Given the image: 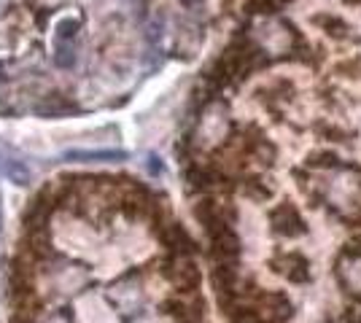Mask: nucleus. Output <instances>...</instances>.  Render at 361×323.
Listing matches in <instances>:
<instances>
[{
  "instance_id": "f257e3e1",
  "label": "nucleus",
  "mask_w": 361,
  "mask_h": 323,
  "mask_svg": "<svg viewBox=\"0 0 361 323\" xmlns=\"http://www.w3.org/2000/svg\"><path fill=\"white\" fill-rule=\"evenodd\" d=\"M270 227H272L275 234L288 237V240L307 234L305 218H302V213L291 205V202H281V205H275V208H272L270 210Z\"/></svg>"
},
{
  "instance_id": "f03ea898",
  "label": "nucleus",
  "mask_w": 361,
  "mask_h": 323,
  "mask_svg": "<svg viewBox=\"0 0 361 323\" xmlns=\"http://www.w3.org/2000/svg\"><path fill=\"white\" fill-rule=\"evenodd\" d=\"M272 270H278V275H283L288 283H297V286L310 280V262L302 253H297V251L275 256L272 259Z\"/></svg>"
},
{
  "instance_id": "7ed1b4c3",
  "label": "nucleus",
  "mask_w": 361,
  "mask_h": 323,
  "mask_svg": "<svg viewBox=\"0 0 361 323\" xmlns=\"http://www.w3.org/2000/svg\"><path fill=\"white\" fill-rule=\"evenodd\" d=\"M208 234H211L213 253H216L219 264H229L240 256V240L235 237L232 227H219V229L208 232Z\"/></svg>"
},
{
  "instance_id": "20e7f679",
  "label": "nucleus",
  "mask_w": 361,
  "mask_h": 323,
  "mask_svg": "<svg viewBox=\"0 0 361 323\" xmlns=\"http://www.w3.org/2000/svg\"><path fill=\"white\" fill-rule=\"evenodd\" d=\"M170 277H173L176 289H180L183 293H195L200 289V270H197V264L189 256H178L173 262Z\"/></svg>"
},
{
  "instance_id": "39448f33",
  "label": "nucleus",
  "mask_w": 361,
  "mask_h": 323,
  "mask_svg": "<svg viewBox=\"0 0 361 323\" xmlns=\"http://www.w3.org/2000/svg\"><path fill=\"white\" fill-rule=\"evenodd\" d=\"M159 237H162V243H165L170 251H176V253H180V256H186V253L192 251V237H189L186 229L178 227V224H167V227H162V229H159Z\"/></svg>"
},
{
  "instance_id": "423d86ee",
  "label": "nucleus",
  "mask_w": 361,
  "mask_h": 323,
  "mask_svg": "<svg viewBox=\"0 0 361 323\" xmlns=\"http://www.w3.org/2000/svg\"><path fill=\"white\" fill-rule=\"evenodd\" d=\"M73 110L75 106L71 103V97H65V94H49V97H44L35 106L38 116H65V113H73Z\"/></svg>"
},
{
  "instance_id": "0eeeda50",
  "label": "nucleus",
  "mask_w": 361,
  "mask_h": 323,
  "mask_svg": "<svg viewBox=\"0 0 361 323\" xmlns=\"http://www.w3.org/2000/svg\"><path fill=\"white\" fill-rule=\"evenodd\" d=\"M68 162H121L127 159V151H68Z\"/></svg>"
},
{
  "instance_id": "6e6552de",
  "label": "nucleus",
  "mask_w": 361,
  "mask_h": 323,
  "mask_svg": "<svg viewBox=\"0 0 361 323\" xmlns=\"http://www.w3.org/2000/svg\"><path fill=\"white\" fill-rule=\"evenodd\" d=\"M313 22H316V25H318V27H321L324 32H329V35H334V38H345V35H348V25L343 22V19H340V16L318 14L316 19H313Z\"/></svg>"
},
{
  "instance_id": "1a4fd4ad",
  "label": "nucleus",
  "mask_w": 361,
  "mask_h": 323,
  "mask_svg": "<svg viewBox=\"0 0 361 323\" xmlns=\"http://www.w3.org/2000/svg\"><path fill=\"white\" fill-rule=\"evenodd\" d=\"M240 191L251 202H267L272 197V191L267 189V184H262V181H245V184L240 186Z\"/></svg>"
},
{
  "instance_id": "9d476101",
  "label": "nucleus",
  "mask_w": 361,
  "mask_h": 323,
  "mask_svg": "<svg viewBox=\"0 0 361 323\" xmlns=\"http://www.w3.org/2000/svg\"><path fill=\"white\" fill-rule=\"evenodd\" d=\"M251 154H254L262 165L270 167L272 162H275V156H278V151H275V146L267 143V140H254V143H251Z\"/></svg>"
},
{
  "instance_id": "9b49d317",
  "label": "nucleus",
  "mask_w": 361,
  "mask_h": 323,
  "mask_svg": "<svg viewBox=\"0 0 361 323\" xmlns=\"http://www.w3.org/2000/svg\"><path fill=\"white\" fill-rule=\"evenodd\" d=\"M54 65L62 68V70H71L75 65V49L71 46V41H60L57 54H54Z\"/></svg>"
},
{
  "instance_id": "f8f14e48",
  "label": "nucleus",
  "mask_w": 361,
  "mask_h": 323,
  "mask_svg": "<svg viewBox=\"0 0 361 323\" xmlns=\"http://www.w3.org/2000/svg\"><path fill=\"white\" fill-rule=\"evenodd\" d=\"M3 167H6V175H8L14 184H19V186L30 184V170L25 167L22 162H14V159H11V162H6Z\"/></svg>"
},
{
  "instance_id": "ddd939ff",
  "label": "nucleus",
  "mask_w": 361,
  "mask_h": 323,
  "mask_svg": "<svg viewBox=\"0 0 361 323\" xmlns=\"http://www.w3.org/2000/svg\"><path fill=\"white\" fill-rule=\"evenodd\" d=\"M337 165H340V156L331 151H313L307 156V167H337Z\"/></svg>"
},
{
  "instance_id": "4468645a",
  "label": "nucleus",
  "mask_w": 361,
  "mask_h": 323,
  "mask_svg": "<svg viewBox=\"0 0 361 323\" xmlns=\"http://www.w3.org/2000/svg\"><path fill=\"white\" fill-rule=\"evenodd\" d=\"M78 30H81V19H62L57 25V38L60 41H73Z\"/></svg>"
},
{
  "instance_id": "2eb2a0df",
  "label": "nucleus",
  "mask_w": 361,
  "mask_h": 323,
  "mask_svg": "<svg viewBox=\"0 0 361 323\" xmlns=\"http://www.w3.org/2000/svg\"><path fill=\"white\" fill-rule=\"evenodd\" d=\"M345 256H353V259H361V237H353V240H348L345 243V251H343Z\"/></svg>"
},
{
  "instance_id": "dca6fc26",
  "label": "nucleus",
  "mask_w": 361,
  "mask_h": 323,
  "mask_svg": "<svg viewBox=\"0 0 361 323\" xmlns=\"http://www.w3.org/2000/svg\"><path fill=\"white\" fill-rule=\"evenodd\" d=\"M149 170L157 175V172H162V165H159V159L157 156H149Z\"/></svg>"
},
{
  "instance_id": "f3484780",
  "label": "nucleus",
  "mask_w": 361,
  "mask_h": 323,
  "mask_svg": "<svg viewBox=\"0 0 361 323\" xmlns=\"http://www.w3.org/2000/svg\"><path fill=\"white\" fill-rule=\"evenodd\" d=\"M350 323H361V312H356V315H350Z\"/></svg>"
},
{
  "instance_id": "a211bd4d",
  "label": "nucleus",
  "mask_w": 361,
  "mask_h": 323,
  "mask_svg": "<svg viewBox=\"0 0 361 323\" xmlns=\"http://www.w3.org/2000/svg\"><path fill=\"white\" fill-rule=\"evenodd\" d=\"M345 3H361V0H345Z\"/></svg>"
}]
</instances>
